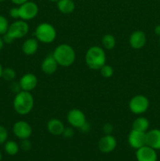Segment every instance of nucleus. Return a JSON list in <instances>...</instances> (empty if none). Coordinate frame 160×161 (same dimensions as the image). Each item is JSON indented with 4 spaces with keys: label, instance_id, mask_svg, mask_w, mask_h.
I'll return each mask as SVG.
<instances>
[{
    "label": "nucleus",
    "instance_id": "nucleus-4",
    "mask_svg": "<svg viewBox=\"0 0 160 161\" xmlns=\"http://www.w3.org/2000/svg\"><path fill=\"white\" fill-rule=\"evenodd\" d=\"M35 36L39 42L45 44L53 42L56 37V31L50 23L43 22L39 24L35 31Z\"/></svg>",
    "mask_w": 160,
    "mask_h": 161
},
{
    "label": "nucleus",
    "instance_id": "nucleus-19",
    "mask_svg": "<svg viewBox=\"0 0 160 161\" xmlns=\"http://www.w3.org/2000/svg\"><path fill=\"white\" fill-rule=\"evenodd\" d=\"M75 4L73 0H59L57 2V9L64 14H72L75 10Z\"/></svg>",
    "mask_w": 160,
    "mask_h": 161
},
{
    "label": "nucleus",
    "instance_id": "nucleus-31",
    "mask_svg": "<svg viewBox=\"0 0 160 161\" xmlns=\"http://www.w3.org/2000/svg\"><path fill=\"white\" fill-rule=\"evenodd\" d=\"M2 37H3V42H4L5 44H11L13 42L14 40H15V39H14L13 38L10 36V35L8 34L7 32H6V34L3 35Z\"/></svg>",
    "mask_w": 160,
    "mask_h": 161
},
{
    "label": "nucleus",
    "instance_id": "nucleus-2",
    "mask_svg": "<svg viewBox=\"0 0 160 161\" xmlns=\"http://www.w3.org/2000/svg\"><path fill=\"white\" fill-rule=\"evenodd\" d=\"M52 54L58 64L62 67H69L72 65L75 62L76 57L73 47L66 43L58 45Z\"/></svg>",
    "mask_w": 160,
    "mask_h": 161
},
{
    "label": "nucleus",
    "instance_id": "nucleus-7",
    "mask_svg": "<svg viewBox=\"0 0 160 161\" xmlns=\"http://www.w3.org/2000/svg\"><path fill=\"white\" fill-rule=\"evenodd\" d=\"M20 19L25 20H31L36 17L39 14V6L34 2L28 0L18 7Z\"/></svg>",
    "mask_w": 160,
    "mask_h": 161
},
{
    "label": "nucleus",
    "instance_id": "nucleus-23",
    "mask_svg": "<svg viewBox=\"0 0 160 161\" xmlns=\"http://www.w3.org/2000/svg\"><path fill=\"white\" fill-rule=\"evenodd\" d=\"M2 78L4 79L6 81H13L16 78V72L12 68H6L3 69Z\"/></svg>",
    "mask_w": 160,
    "mask_h": 161
},
{
    "label": "nucleus",
    "instance_id": "nucleus-28",
    "mask_svg": "<svg viewBox=\"0 0 160 161\" xmlns=\"http://www.w3.org/2000/svg\"><path fill=\"white\" fill-rule=\"evenodd\" d=\"M113 130H114V127H113L112 124H109V123H106V124H104L103 131L104 135H111Z\"/></svg>",
    "mask_w": 160,
    "mask_h": 161
},
{
    "label": "nucleus",
    "instance_id": "nucleus-26",
    "mask_svg": "<svg viewBox=\"0 0 160 161\" xmlns=\"http://www.w3.org/2000/svg\"><path fill=\"white\" fill-rule=\"evenodd\" d=\"M8 135H9L6 127L0 125V145L4 144L7 141Z\"/></svg>",
    "mask_w": 160,
    "mask_h": 161
},
{
    "label": "nucleus",
    "instance_id": "nucleus-40",
    "mask_svg": "<svg viewBox=\"0 0 160 161\" xmlns=\"http://www.w3.org/2000/svg\"><path fill=\"white\" fill-rule=\"evenodd\" d=\"M159 46H160V36H159Z\"/></svg>",
    "mask_w": 160,
    "mask_h": 161
},
{
    "label": "nucleus",
    "instance_id": "nucleus-34",
    "mask_svg": "<svg viewBox=\"0 0 160 161\" xmlns=\"http://www.w3.org/2000/svg\"><path fill=\"white\" fill-rule=\"evenodd\" d=\"M155 33L157 35V36H160V25H157L155 28Z\"/></svg>",
    "mask_w": 160,
    "mask_h": 161
},
{
    "label": "nucleus",
    "instance_id": "nucleus-16",
    "mask_svg": "<svg viewBox=\"0 0 160 161\" xmlns=\"http://www.w3.org/2000/svg\"><path fill=\"white\" fill-rule=\"evenodd\" d=\"M146 145L154 149H160V130L152 129L146 132Z\"/></svg>",
    "mask_w": 160,
    "mask_h": 161
},
{
    "label": "nucleus",
    "instance_id": "nucleus-15",
    "mask_svg": "<svg viewBox=\"0 0 160 161\" xmlns=\"http://www.w3.org/2000/svg\"><path fill=\"white\" fill-rule=\"evenodd\" d=\"M58 63L53 58V54L47 55L44 60L42 61V64H41V69L42 71L45 74V75H53L56 72L58 68Z\"/></svg>",
    "mask_w": 160,
    "mask_h": 161
},
{
    "label": "nucleus",
    "instance_id": "nucleus-21",
    "mask_svg": "<svg viewBox=\"0 0 160 161\" xmlns=\"http://www.w3.org/2000/svg\"><path fill=\"white\" fill-rule=\"evenodd\" d=\"M4 150L8 155L15 156L18 153L19 150H20V146L15 141H13V140L8 141L7 140L4 143Z\"/></svg>",
    "mask_w": 160,
    "mask_h": 161
},
{
    "label": "nucleus",
    "instance_id": "nucleus-8",
    "mask_svg": "<svg viewBox=\"0 0 160 161\" xmlns=\"http://www.w3.org/2000/svg\"><path fill=\"white\" fill-rule=\"evenodd\" d=\"M13 132L19 139H29L32 134V128L26 121L19 120L17 121L13 126Z\"/></svg>",
    "mask_w": 160,
    "mask_h": 161
},
{
    "label": "nucleus",
    "instance_id": "nucleus-3",
    "mask_svg": "<svg viewBox=\"0 0 160 161\" xmlns=\"http://www.w3.org/2000/svg\"><path fill=\"white\" fill-rule=\"evenodd\" d=\"M85 61L88 67L93 70H99L106 62V54L104 49L97 46L89 47L86 51Z\"/></svg>",
    "mask_w": 160,
    "mask_h": 161
},
{
    "label": "nucleus",
    "instance_id": "nucleus-12",
    "mask_svg": "<svg viewBox=\"0 0 160 161\" xmlns=\"http://www.w3.org/2000/svg\"><path fill=\"white\" fill-rule=\"evenodd\" d=\"M136 159L137 161H157L158 156L155 149L145 145L136 149Z\"/></svg>",
    "mask_w": 160,
    "mask_h": 161
},
{
    "label": "nucleus",
    "instance_id": "nucleus-33",
    "mask_svg": "<svg viewBox=\"0 0 160 161\" xmlns=\"http://www.w3.org/2000/svg\"><path fill=\"white\" fill-rule=\"evenodd\" d=\"M28 1V0H11V2H12L13 3H14V4L16 5H18V6L24 4V3H26V2Z\"/></svg>",
    "mask_w": 160,
    "mask_h": 161
},
{
    "label": "nucleus",
    "instance_id": "nucleus-6",
    "mask_svg": "<svg viewBox=\"0 0 160 161\" xmlns=\"http://www.w3.org/2000/svg\"><path fill=\"white\" fill-rule=\"evenodd\" d=\"M29 31L28 24L25 20H17L9 25L7 33L10 35L14 39H22L24 37Z\"/></svg>",
    "mask_w": 160,
    "mask_h": 161
},
{
    "label": "nucleus",
    "instance_id": "nucleus-38",
    "mask_svg": "<svg viewBox=\"0 0 160 161\" xmlns=\"http://www.w3.org/2000/svg\"><path fill=\"white\" fill-rule=\"evenodd\" d=\"M2 159H3V155H2L1 152H0V161H2Z\"/></svg>",
    "mask_w": 160,
    "mask_h": 161
},
{
    "label": "nucleus",
    "instance_id": "nucleus-27",
    "mask_svg": "<svg viewBox=\"0 0 160 161\" xmlns=\"http://www.w3.org/2000/svg\"><path fill=\"white\" fill-rule=\"evenodd\" d=\"M20 148L24 151H29L31 149V142L28 139L21 140Z\"/></svg>",
    "mask_w": 160,
    "mask_h": 161
},
{
    "label": "nucleus",
    "instance_id": "nucleus-1",
    "mask_svg": "<svg viewBox=\"0 0 160 161\" xmlns=\"http://www.w3.org/2000/svg\"><path fill=\"white\" fill-rule=\"evenodd\" d=\"M13 105L17 114L25 116L31 113L34 107V97L30 92L20 91L16 94Z\"/></svg>",
    "mask_w": 160,
    "mask_h": 161
},
{
    "label": "nucleus",
    "instance_id": "nucleus-9",
    "mask_svg": "<svg viewBox=\"0 0 160 161\" xmlns=\"http://www.w3.org/2000/svg\"><path fill=\"white\" fill-rule=\"evenodd\" d=\"M67 119L72 127L79 129L86 122V115L78 108H72L67 113Z\"/></svg>",
    "mask_w": 160,
    "mask_h": 161
},
{
    "label": "nucleus",
    "instance_id": "nucleus-13",
    "mask_svg": "<svg viewBox=\"0 0 160 161\" xmlns=\"http://www.w3.org/2000/svg\"><path fill=\"white\" fill-rule=\"evenodd\" d=\"M18 83L21 91L31 92L37 86L38 78L35 74L26 73L22 75Z\"/></svg>",
    "mask_w": 160,
    "mask_h": 161
},
{
    "label": "nucleus",
    "instance_id": "nucleus-39",
    "mask_svg": "<svg viewBox=\"0 0 160 161\" xmlns=\"http://www.w3.org/2000/svg\"><path fill=\"white\" fill-rule=\"evenodd\" d=\"M5 0H0V3H2V2H4Z\"/></svg>",
    "mask_w": 160,
    "mask_h": 161
},
{
    "label": "nucleus",
    "instance_id": "nucleus-35",
    "mask_svg": "<svg viewBox=\"0 0 160 161\" xmlns=\"http://www.w3.org/2000/svg\"><path fill=\"white\" fill-rule=\"evenodd\" d=\"M4 42H3V37H2L1 36H0V51H1L2 50H3V47H4Z\"/></svg>",
    "mask_w": 160,
    "mask_h": 161
},
{
    "label": "nucleus",
    "instance_id": "nucleus-10",
    "mask_svg": "<svg viewBox=\"0 0 160 161\" xmlns=\"http://www.w3.org/2000/svg\"><path fill=\"white\" fill-rule=\"evenodd\" d=\"M128 143L133 149H138L146 145V132L132 129L128 135Z\"/></svg>",
    "mask_w": 160,
    "mask_h": 161
},
{
    "label": "nucleus",
    "instance_id": "nucleus-14",
    "mask_svg": "<svg viewBox=\"0 0 160 161\" xmlns=\"http://www.w3.org/2000/svg\"><path fill=\"white\" fill-rule=\"evenodd\" d=\"M146 42H147V38H146L145 33L140 30L133 31L130 35V39H129L130 47L135 50H140L143 48L145 46Z\"/></svg>",
    "mask_w": 160,
    "mask_h": 161
},
{
    "label": "nucleus",
    "instance_id": "nucleus-17",
    "mask_svg": "<svg viewBox=\"0 0 160 161\" xmlns=\"http://www.w3.org/2000/svg\"><path fill=\"white\" fill-rule=\"evenodd\" d=\"M46 128L51 135L59 136V135H62L65 127L60 119H56V118H53L47 122Z\"/></svg>",
    "mask_w": 160,
    "mask_h": 161
},
{
    "label": "nucleus",
    "instance_id": "nucleus-29",
    "mask_svg": "<svg viewBox=\"0 0 160 161\" xmlns=\"http://www.w3.org/2000/svg\"><path fill=\"white\" fill-rule=\"evenodd\" d=\"M74 130L72 128V127H65L63 131L62 135L65 138H71L73 137L74 135Z\"/></svg>",
    "mask_w": 160,
    "mask_h": 161
},
{
    "label": "nucleus",
    "instance_id": "nucleus-30",
    "mask_svg": "<svg viewBox=\"0 0 160 161\" xmlns=\"http://www.w3.org/2000/svg\"><path fill=\"white\" fill-rule=\"evenodd\" d=\"M9 16L13 19L20 18L18 7H13L12 9H10V10H9Z\"/></svg>",
    "mask_w": 160,
    "mask_h": 161
},
{
    "label": "nucleus",
    "instance_id": "nucleus-37",
    "mask_svg": "<svg viewBox=\"0 0 160 161\" xmlns=\"http://www.w3.org/2000/svg\"><path fill=\"white\" fill-rule=\"evenodd\" d=\"M49 1L52 2V3H57V2L59 1V0H49Z\"/></svg>",
    "mask_w": 160,
    "mask_h": 161
},
{
    "label": "nucleus",
    "instance_id": "nucleus-11",
    "mask_svg": "<svg viewBox=\"0 0 160 161\" xmlns=\"http://www.w3.org/2000/svg\"><path fill=\"white\" fill-rule=\"evenodd\" d=\"M117 146L116 138L111 135H104L98 142V149L103 153H110L115 149Z\"/></svg>",
    "mask_w": 160,
    "mask_h": 161
},
{
    "label": "nucleus",
    "instance_id": "nucleus-24",
    "mask_svg": "<svg viewBox=\"0 0 160 161\" xmlns=\"http://www.w3.org/2000/svg\"><path fill=\"white\" fill-rule=\"evenodd\" d=\"M99 70H100V75L104 78H110L114 74V69L109 64H104Z\"/></svg>",
    "mask_w": 160,
    "mask_h": 161
},
{
    "label": "nucleus",
    "instance_id": "nucleus-22",
    "mask_svg": "<svg viewBox=\"0 0 160 161\" xmlns=\"http://www.w3.org/2000/svg\"><path fill=\"white\" fill-rule=\"evenodd\" d=\"M101 42L104 48H105L106 50H112V49L115 47L116 40L115 38L114 37V36H112L111 34H106L102 37Z\"/></svg>",
    "mask_w": 160,
    "mask_h": 161
},
{
    "label": "nucleus",
    "instance_id": "nucleus-36",
    "mask_svg": "<svg viewBox=\"0 0 160 161\" xmlns=\"http://www.w3.org/2000/svg\"><path fill=\"white\" fill-rule=\"evenodd\" d=\"M3 68L2 66V64H0V79L2 78V74H3Z\"/></svg>",
    "mask_w": 160,
    "mask_h": 161
},
{
    "label": "nucleus",
    "instance_id": "nucleus-32",
    "mask_svg": "<svg viewBox=\"0 0 160 161\" xmlns=\"http://www.w3.org/2000/svg\"><path fill=\"white\" fill-rule=\"evenodd\" d=\"M90 124H89V123L86 121V123H85L84 124H83V126H82L81 127H80V130H81L82 132H84V133H86V132H89V130H90Z\"/></svg>",
    "mask_w": 160,
    "mask_h": 161
},
{
    "label": "nucleus",
    "instance_id": "nucleus-20",
    "mask_svg": "<svg viewBox=\"0 0 160 161\" xmlns=\"http://www.w3.org/2000/svg\"><path fill=\"white\" fill-rule=\"evenodd\" d=\"M149 125H150V124H149L148 119H146L145 117H138L133 121L132 127H133V130L147 132V130L149 128Z\"/></svg>",
    "mask_w": 160,
    "mask_h": 161
},
{
    "label": "nucleus",
    "instance_id": "nucleus-5",
    "mask_svg": "<svg viewBox=\"0 0 160 161\" xmlns=\"http://www.w3.org/2000/svg\"><path fill=\"white\" fill-rule=\"evenodd\" d=\"M149 107V101L147 97L138 94L130 99L129 102L130 110L136 115H141L145 113Z\"/></svg>",
    "mask_w": 160,
    "mask_h": 161
},
{
    "label": "nucleus",
    "instance_id": "nucleus-25",
    "mask_svg": "<svg viewBox=\"0 0 160 161\" xmlns=\"http://www.w3.org/2000/svg\"><path fill=\"white\" fill-rule=\"evenodd\" d=\"M9 24L7 19L3 15H0V36L6 34L9 29Z\"/></svg>",
    "mask_w": 160,
    "mask_h": 161
},
{
    "label": "nucleus",
    "instance_id": "nucleus-18",
    "mask_svg": "<svg viewBox=\"0 0 160 161\" xmlns=\"http://www.w3.org/2000/svg\"><path fill=\"white\" fill-rule=\"evenodd\" d=\"M22 52L27 56H31L37 52L39 49V41L35 38H29L22 44Z\"/></svg>",
    "mask_w": 160,
    "mask_h": 161
}]
</instances>
